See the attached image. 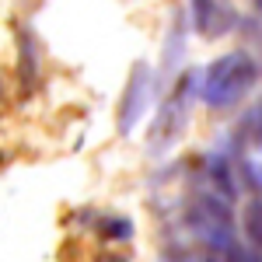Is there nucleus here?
Listing matches in <instances>:
<instances>
[{
  "label": "nucleus",
  "mask_w": 262,
  "mask_h": 262,
  "mask_svg": "<svg viewBox=\"0 0 262 262\" xmlns=\"http://www.w3.org/2000/svg\"><path fill=\"white\" fill-rule=\"evenodd\" d=\"M245 234H248V242L255 248H262V200L248 203V210H245Z\"/></svg>",
  "instance_id": "obj_3"
},
{
  "label": "nucleus",
  "mask_w": 262,
  "mask_h": 262,
  "mask_svg": "<svg viewBox=\"0 0 262 262\" xmlns=\"http://www.w3.org/2000/svg\"><path fill=\"white\" fill-rule=\"evenodd\" d=\"M147 105H150V70H147V63H137L133 67V77H129V88H126V98H122L119 133H129L143 119Z\"/></svg>",
  "instance_id": "obj_2"
},
{
  "label": "nucleus",
  "mask_w": 262,
  "mask_h": 262,
  "mask_svg": "<svg viewBox=\"0 0 262 262\" xmlns=\"http://www.w3.org/2000/svg\"><path fill=\"white\" fill-rule=\"evenodd\" d=\"M255 84V63L245 53H227L206 70V81H203V101L206 105H234L245 91Z\"/></svg>",
  "instance_id": "obj_1"
},
{
  "label": "nucleus",
  "mask_w": 262,
  "mask_h": 262,
  "mask_svg": "<svg viewBox=\"0 0 262 262\" xmlns=\"http://www.w3.org/2000/svg\"><path fill=\"white\" fill-rule=\"evenodd\" d=\"M98 262H126V259H122V255H101Z\"/></svg>",
  "instance_id": "obj_8"
},
{
  "label": "nucleus",
  "mask_w": 262,
  "mask_h": 262,
  "mask_svg": "<svg viewBox=\"0 0 262 262\" xmlns=\"http://www.w3.org/2000/svg\"><path fill=\"white\" fill-rule=\"evenodd\" d=\"M206 262H227V255L224 252H213V255H206Z\"/></svg>",
  "instance_id": "obj_7"
},
{
  "label": "nucleus",
  "mask_w": 262,
  "mask_h": 262,
  "mask_svg": "<svg viewBox=\"0 0 262 262\" xmlns=\"http://www.w3.org/2000/svg\"><path fill=\"white\" fill-rule=\"evenodd\" d=\"M210 11H213V0H192V14H196L200 32H210Z\"/></svg>",
  "instance_id": "obj_6"
},
{
  "label": "nucleus",
  "mask_w": 262,
  "mask_h": 262,
  "mask_svg": "<svg viewBox=\"0 0 262 262\" xmlns=\"http://www.w3.org/2000/svg\"><path fill=\"white\" fill-rule=\"evenodd\" d=\"M210 179H213V185L221 189V196L234 200V179H231V168H227L224 158H213V161H210Z\"/></svg>",
  "instance_id": "obj_4"
},
{
  "label": "nucleus",
  "mask_w": 262,
  "mask_h": 262,
  "mask_svg": "<svg viewBox=\"0 0 262 262\" xmlns=\"http://www.w3.org/2000/svg\"><path fill=\"white\" fill-rule=\"evenodd\" d=\"M101 234H105V238H129V234H133V224H129V221H119V217H112V221L101 224Z\"/></svg>",
  "instance_id": "obj_5"
},
{
  "label": "nucleus",
  "mask_w": 262,
  "mask_h": 262,
  "mask_svg": "<svg viewBox=\"0 0 262 262\" xmlns=\"http://www.w3.org/2000/svg\"><path fill=\"white\" fill-rule=\"evenodd\" d=\"M259 147H262V129H259Z\"/></svg>",
  "instance_id": "obj_9"
}]
</instances>
